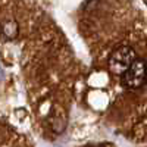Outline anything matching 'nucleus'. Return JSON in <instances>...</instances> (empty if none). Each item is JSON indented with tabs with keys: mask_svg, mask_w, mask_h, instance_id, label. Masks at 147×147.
Returning <instances> with one entry per match:
<instances>
[{
	"mask_svg": "<svg viewBox=\"0 0 147 147\" xmlns=\"http://www.w3.org/2000/svg\"><path fill=\"white\" fill-rule=\"evenodd\" d=\"M138 57L131 46H119L109 56V69L116 75H122Z\"/></svg>",
	"mask_w": 147,
	"mask_h": 147,
	"instance_id": "f257e3e1",
	"label": "nucleus"
},
{
	"mask_svg": "<svg viewBox=\"0 0 147 147\" xmlns=\"http://www.w3.org/2000/svg\"><path fill=\"white\" fill-rule=\"evenodd\" d=\"M122 85L128 90L141 88L147 82V63L144 59H137L124 74H122Z\"/></svg>",
	"mask_w": 147,
	"mask_h": 147,
	"instance_id": "f03ea898",
	"label": "nucleus"
},
{
	"mask_svg": "<svg viewBox=\"0 0 147 147\" xmlns=\"http://www.w3.org/2000/svg\"><path fill=\"white\" fill-rule=\"evenodd\" d=\"M19 34V25L15 19H7L3 22V38L5 40H15Z\"/></svg>",
	"mask_w": 147,
	"mask_h": 147,
	"instance_id": "7ed1b4c3",
	"label": "nucleus"
}]
</instances>
